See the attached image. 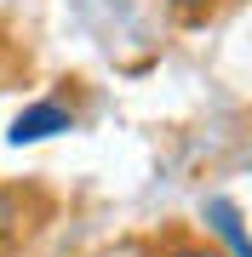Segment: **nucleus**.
<instances>
[{"label": "nucleus", "mask_w": 252, "mask_h": 257, "mask_svg": "<svg viewBox=\"0 0 252 257\" xmlns=\"http://www.w3.org/2000/svg\"><path fill=\"white\" fill-rule=\"evenodd\" d=\"M23 229V194L18 189H0V246Z\"/></svg>", "instance_id": "obj_3"}, {"label": "nucleus", "mask_w": 252, "mask_h": 257, "mask_svg": "<svg viewBox=\"0 0 252 257\" xmlns=\"http://www.w3.org/2000/svg\"><path fill=\"white\" fill-rule=\"evenodd\" d=\"M63 132H75V109L69 103H57V97H40V103H29V109L12 114V132L6 138L29 149V143H52V138H63Z\"/></svg>", "instance_id": "obj_1"}, {"label": "nucleus", "mask_w": 252, "mask_h": 257, "mask_svg": "<svg viewBox=\"0 0 252 257\" xmlns=\"http://www.w3.org/2000/svg\"><path fill=\"white\" fill-rule=\"evenodd\" d=\"M166 257H224V251H212V246H172Z\"/></svg>", "instance_id": "obj_4"}, {"label": "nucleus", "mask_w": 252, "mask_h": 257, "mask_svg": "<svg viewBox=\"0 0 252 257\" xmlns=\"http://www.w3.org/2000/svg\"><path fill=\"white\" fill-rule=\"evenodd\" d=\"M166 6H178V12H206V6H218V0H166Z\"/></svg>", "instance_id": "obj_5"}, {"label": "nucleus", "mask_w": 252, "mask_h": 257, "mask_svg": "<svg viewBox=\"0 0 252 257\" xmlns=\"http://www.w3.org/2000/svg\"><path fill=\"white\" fill-rule=\"evenodd\" d=\"M201 223L224 240V257H252V240L241 229V206H235L229 194H206L201 200Z\"/></svg>", "instance_id": "obj_2"}]
</instances>
